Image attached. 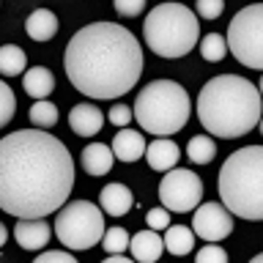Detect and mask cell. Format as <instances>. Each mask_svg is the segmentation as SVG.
I'll list each match as a JSON object with an SVG mask.
<instances>
[{
    "label": "cell",
    "mask_w": 263,
    "mask_h": 263,
    "mask_svg": "<svg viewBox=\"0 0 263 263\" xmlns=\"http://www.w3.org/2000/svg\"><path fill=\"white\" fill-rule=\"evenodd\" d=\"M74 189V159L44 129H20L0 140V209L44 219L61 211Z\"/></svg>",
    "instance_id": "obj_1"
},
{
    "label": "cell",
    "mask_w": 263,
    "mask_h": 263,
    "mask_svg": "<svg viewBox=\"0 0 263 263\" xmlns=\"http://www.w3.org/2000/svg\"><path fill=\"white\" fill-rule=\"evenodd\" d=\"M66 77L90 99H118L143 74V49L123 25L90 22L80 28L63 52Z\"/></svg>",
    "instance_id": "obj_2"
},
{
    "label": "cell",
    "mask_w": 263,
    "mask_h": 263,
    "mask_svg": "<svg viewBox=\"0 0 263 263\" xmlns=\"http://www.w3.org/2000/svg\"><path fill=\"white\" fill-rule=\"evenodd\" d=\"M197 118L219 140H236L260 123V88L247 77L219 74L197 93Z\"/></svg>",
    "instance_id": "obj_3"
},
{
    "label": "cell",
    "mask_w": 263,
    "mask_h": 263,
    "mask_svg": "<svg viewBox=\"0 0 263 263\" xmlns=\"http://www.w3.org/2000/svg\"><path fill=\"white\" fill-rule=\"evenodd\" d=\"M217 192L233 217L263 222V145H244L228 156Z\"/></svg>",
    "instance_id": "obj_4"
},
{
    "label": "cell",
    "mask_w": 263,
    "mask_h": 263,
    "mask_svg": "<svg viewBox=\"0 0 263 263\" xmlns=\"http://www.w3.org/2000/svg\"><path fill=\"white\" fill-rule=\"evenodd\" d=\"M132 110L143 132L154 137H170L186 126L192 115V102L178 82L154 80L137 93Z\"/></svg>",
    "instance_id": "obj_5"
},
{
    "label": "cell",
    "mask_w": 263,
    "mask_h": 263,
    "mask_svg": "<svg viewBox=\"0 0 263 263\" xmlns=\"http://www.w3.org/2000/svg\"><path fill=\"white\" fill-rule=\"evenodd\" d=\"M200 22L184 3H162L148 11L143 22V39L159 58H184L195 49Z\"/></svg>",
    "instance_id": "obj_6"
},
{
    "label": "cell",
    "mask_w": 263,
    "mask_h": 263,
    "mask_svg": "<svg viewBox=\"0 0 263 263\" xmlns=\"http://www.w3.org/2000/svg\"><path fill=\"white\" fill-rule=\"evenodd\" d=\"M104 209H99L90 200H71L58 211L55 236L66 250L80 252L102 244L104 238Z\"/></svg>",
    "instance_id": "obj_7"
},
{
    "label": "cell",
    "mask_w": 263,
    "mask_h": 263,
    "mask_svg": "<svg viewBox=\"0 0 263 263\" xmlns=\"http://www.w3.org/2000/svg\"><path fill=\"white\" fill-rule=\"evenodd\" d=\"M228 47L241 66L263 71V3L247 6L230 20Z\"/></svg>",
    "instance_id": "obj_8"
},
{
    "label": "cell",
    "mask_w": 263,
    "mask_h": 263,
    "mask_svg": "<svg viewBox=\"0 0 263 263\" xmlns=\"http://www.w3.org/2000/svg\"><path fill=\"white\" fill-rule=\"evenodd\" d=\"M159 200L167 211H176V214L195 211L203 200V181L192 170L173 167L159 184Z\"/></svg>",
    "instance_id": "obj_9"
},
{
    "label": "cell",
    "mask_w": 263,
    "mask_h": 263,
    "mask_svg": "<svg viewBox=\"0 0 263 263\" xmlns=\"http://www.w3.org/2000/svg\"><path fill=\"white\" fill-rule=\"evenodd\" d=\"M192 230L203 241H222L233 233V214L225 209V203H203L195 209Z\"/></svg>",
    "instance_id": "obj_10"
},
{
    "label": "cell",
    "mask_w": 263,
    "mask_h": 263,
    "mask_svg": "<svg viewBox=\"0 0 263 263\" xmlns=\"http://www.w3.org/2000/svg\"><path fill=\"white\" fill-rule=\"evenodd\" d=\"M14 236H16V244H20L22 250L39 252L41 247L49 241V225H47L44 219H28V217H22L20 222H16V228H14Z\"/></svg>",
    "instance_id": "obj_11"
},
{
    "label": "cell",
    "mask_w": 263,
    "mask_h": 263,
    "mask_svg": "<svg viewBox=\"0 0 263 263\" xmlns=\"http://www.w3.org/2000/svg\"><path fill=\"white\" fill-rule=\"evenodd\" d=\"M69 123H71L74 135L93 137L104 126V112L93 104H77V107H71V112H69Z\"/></svg>",
    "instance_id": "obj_12"
},
{
    "label": "cell",
    "mask_w": 263,
    "mask_h": 263,
    "mask_svg": "<svg viewBox=\"0 0 263 263\" xmlns=\"http://www.w3.org/2000/svg\"><path fill=\"white\" fill-rule=\"evenodd\" d=\"M178 145L173 143L170 137H156L151 140V145L145 148V159L151 164V170H159V173H167L178 164Z\"/></svg>",
    "instance_id": "obj_13"
},
{
    "label": "cell",
    "mask_w": 263,
    "mask_h": 263,
    "mask_svg": "<svg viewBox=\"0 0 263 263\" xmlns=\"http://www.w3.org/2000/svg\"><path fill=\"white\" fill-rule=\"evenodd\" d=\"M129 250H132V258H135V260H140V263H154V260H159V255L164 252V238L156 236L154 228L140 230V233L132 236Z\"/></svg>",
    "instance_id": "obj_14"
},
{
    "label": "cell",
    "mask_w": 263,
    "mask_h": 263,
    "mask_svg": "<svg viewBox=\"0 0 263 263\" xmlns=\"http://www.w3.org/2000/svg\"><path fill=\"white\" fill-rule=\"evenodd\" d=\"M145 137H143V132H132L123 126L118 135L112 137V154H115V159H121V162H137L140 156H145Z\"/></svg>",
    "instance_id": "obj_15"
},
{
    "label": "cell",
    "mask_w": 263,
    "mask_h": 263,
    "mask_svg": "<svg viewBox=\"0 0 263 263\" xmlns=\"http://www.w3.org/2000/svg\"><path fill=\"white\" fill-rule=\"evenodd\" d=\"M115 154L110 151V145L104 143H90L82 148V167L88 170V176H107L112 170Z\"/></svg>",
    "instance_id": "obj_16"
},
{
    "label": "cell",
    "mask_w": 263,
    "mask_h": 263,
    "mask_svg": "<svg viewBox=\"0 0 263 263\" xmlns=\"http://www.w3.org/2000/svg\"><path fill=\"white\" fill-rule=\"evenodd\" d=\"M99 203H102L104 214H110V217H123L129 209H132V192L129 186L123 184H107L102 186V192H99Z\"/></svg>",
    "instance_id": "obj_17"
},
{
    "label": "cell",
    "mask_w": 263,
    "mask_h": 263,
    "mask_svg": "<svg viewBox=\"0 0 263 263\" xmlns=\"http://www.w3.org/2000/svg\"><path fill=\"white\" fill-rule=\"evenodd\" d=\"M25 30L33 41H49L58 33V16L49 8H36L25 22Z\"/></svg>",
    "instance_id": "obj_18"
},
{
    "label": "cell",
    "mask_w": 263,
    "mask_h": 263,
    "mask_svg": "<svg viewBox=\"0 0 263 263\" xmlns=\"http://www.w3.org/2000/svg\"><path fill=\"white\" fill-rule=\"evenodd\" d=\"M22 82H25V93L33 96V99H47L55 90V77L49 69H44V66H36V69L25 71Z\"/></svg>",
    "instance_id": "obj_19"
},
{
    "label": "cell",
    "mask_w": 263,
    "mask_h": 263,
    "mask_svg": "<svg viewBox=\"0 0 263 263\" xmlns=\"http://www.w3.org/2000/svg\"><path fill=\"white\" fill-rule=\"evenodd\" d=\"M164 250L173 255H189L195 250V230L184 225H167L164 233Z\"/></svg>",
    "instance_id": "obj_20"
},
{
    "label": "cell",
    "mask_w": 263,
    "mask_h": 263,
    "mask_svg": "<svg viewBox=\"0 0 263 263\" xmlns=\"http://www.w3.org/2000/svg\"><path fill=\"white\" fill-rule=\"evenodd\" d=\"M25 66H28V58H25L22 47L6 44L3 49H0V71H3L6 77H16V74H22Z\"/></svg>",
    "instance_id": "obj_21"
},
{
    "label": "cell",
    "mask_w": 263,
    "mask_h": 263,
    "mask_svg": "<svg viewBox=\"0 0 263 263\" xmlns=\"http://www.w3.org/2000/svg\"><path fill=\"white\" fill-rule=\"evenodd\" d=\"M186 154L195 164H209L214 159V154H217V143H214L211 137H205V135H197V137L189 140Z\"/></svg>",
    "instance_id": "obj_22"
},
{
    "label": "cell",
    "mask_w": 263,
    "mask_h": 263,
    "mask_svg": "<svg viewBox=\"0 0 263 263\" xmlns=\"http://www.w3.org/2000/svg\"><path fill=\"white\" fill-rule=\"evenodd\" d=\"M30 123L39 129H52L58 123V107L47 99H36V104L30 107Z\"/></svg>",
    "instance_id": "obj_23"
},
{
    "label": "cell",
    "mask_w": 263,
    "mask_h": 263,
    "mask_svg": "<svg viewBox=\"0 0 263 263\" xmlns=\"http://www.w3.org/2000/svg\"><path fill=\"white\" fill-rule=\"evenodd\" d=\"M228 52V39H222L219 33H205V36L200 39V55H203V61H209V63H217L222 61Z\"/></svg>",
    "instance_id": "obj_24"
},
{
    "label": "cell",
    "mask_w": 263,
    "mask_h": 263,
    "mask_svg": "<svg viewBox=\"0 0 263 263\" xmlns=\"http://www.w3.org/2000/svg\"><path fill=\"white\" fill-rule=\"evenodd\" d=\"M129 233L123 228H110L102 238V247L107 250V255H118V252H126L129 250Z\"/></svg>",
    "instance_id": "obj_25"
},
{
    "label": "cell",
    "mask_w": 263,
    "mask_h": 263,
    "mask_svg": "<svg viewBox=\"0 0 263 263\" xmlns=\"http://www.w3.org/2000/svg\"><path fill=\"white\" fill-rule=\"evenodd\" d=\"M225 260H228V252L214 241H209L203 250H197V263H225Z\"/></svg>",
    "instance_id": "obj_26"
},
{
    "label": "cell",
    "mask_w": 263,
    "mask_h": 263,
    "mask_svg": "<svg viewBox=\"0 0 263 263\" xmlns=\"http://www.w3.org/2000/svg\"><path fill=\"white\" fill-rule=\"evenodd\" d=\"M225 11V0H197V16L203 20H217Z\"/></svg>",
    "instance_id": "obj_27"
},
{
    "label": "cell",
    "mask_w": 263,
    "mask_h": 263,
    "mask_svg": "<svg viewBox=\"0 0 263 263\" xmlns=\"http://www.w3.org/2000/svg\"><path fill=\"white\" fill-rule=\"evenodd\" d=\"M0 96H3V112H0V123H6L11 121V115H14V110H16V99H14V93H11V88L6 85H0Z\"/></svg>",
    "instance_id": "obj_28"
},
{
    "label": "cell",
    "mask_w": 263,
    "mask_h": 263,
    "mask_svg": "<svg viewBox=\"0 0 263 263\" xmlns=\"http://www.w3.org/2000/svg\"><path fill=\"white\" fill-rule=\"evenodd\" d=\"M145 222H148V228H154V230H167V225H170V211L164 209H151L145 214Z\"/></svg>",
    "instance_id": "obj_29"
},
{
    "label": "cell",
    "mask_w": 263,
    "mask_h": 263,
    "mask_svg": "<svg viewBox=\"0 0 263 263\" xmlns=\"http://www.w3.org/2000/svg\"><path fill=\"white\" fill-rule=\"evenodd\" d=\"M132 115H135V110H132V107H126V104L110 107V123H112V126H118V129L126 126V123L132 121Z\"/></svg>",
    "instance_id": "obj_30"
},
{
    "label": "cell",
    "mask_w": 263,
    "mask_h": 263,
    "mask_svg": "<svg viewBox=\"0 0 263 263\" xmlns=\"http://www.w3.org/2000/svg\"><path fill=\"white\" fill-rule=\"evenodd\" d=\"M112 3L121 16H137L145 8V0H112Z\"/></svg>",
    "instance_id": "obj_31"
},
{
    "label": "cell",
    "mask_w": 263,
    "mask_h": 263,
    "mask_svg": "<svg viewBox=\"0 0 263 263\" xmlns=\"http://www.w3.org/2000/svg\"><path fill=\"white\" fill-rule=\"evenodd\" d=\"M36 263H74V255L71 252H66V247L63 250H52V252H41Z\"/></svg>",
    "instance_id": "obj_32"
},
{
    "label": "cell",
    "mask_w": 263,
    "mask_h": 263,
    "mask_svg": "<svg viewBox=\"0 0 263 263\" xmlns=\"http://www.w3.org/2000/svg\"><path fill=\"white\" fill-rule=\"evenodd\" d=\"M252 263H263V252H260V255H255V258H252Z\"/></svg>",
    "instance_id": "obj_33"
},
{
    "label": "cell",
    "mask_w": 263,
    "mask_h": 263,
    "mask_svg": "<svg viewBox=\"0 0 263 263\" xmlns=\"http://www.w3.org/2000/svg\"><path fill=\"white\" fill-rule=\"evenodd\" d=\"M258 88H260V96H263V77H260V85Z\"/></svg>",
    "instance_id": "obj_34"
},
{
    "label": "cell",
    "mask_w": 263,
    "mask_h": 263,
    "mask_svg": "<svg viewBox=\"0 0 263 263\" xmlns=\"http://www.w3.org/2000/svg\"><path fill=\"white\" fill-rule=\"evenodd\" d=\"M258 126H260V135H263V118H260V123H258Z\"/></svg>",
    "instance_id": "obj_35"
}]
</instances>
